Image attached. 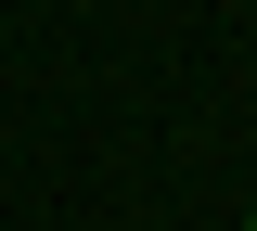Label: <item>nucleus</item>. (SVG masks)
I'll return each mask as SVG.
<instances>
[{"label":"nucleus","mask_w":257,"mask_h":231,"mask_svg":"<svg viewBox=\"0 0 257 231\" xmlns=\"http://www.w3.org/2000/svg\"><path fill=\"white\" fill-rule=\"evenodd\" d=\"M244 231H257V205H244Z\"/></svg>","instance_id":"f257e3e1"}]
</instances>
